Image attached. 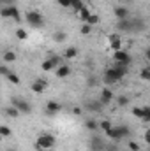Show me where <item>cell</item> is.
<instances>
[{
	"label": "cell",
	"instance_id": "836d02e7",
	"mask_svg": "<svg viewBox=\"0 0 150 151\" xmlns=\"http://www.w3.org/2000/svg\"><path fill=\"white\" fill-rule=\"evenodd\" d=\"M127 148L131 151H140L141 148H140V144L136 142V141H127Z\"/></svg>",
	"mask_w": 150,
	"mask_h": 151
},
{
	"label": "cell",
	"instance_id": "ba28073f",
	"mask_svg": "<svg viewBox=\"0 0 150 151\" xmlns=\"http://www.w3.org/2000/svg\"><path fill=\"white\" fill-rule=\"evenodd\" d=\"M113 14H115L117 19H127V18H131V12H129V9L125 5H117L113 9Z\"/></svg>",
	"mask_w": 150,
	"mask_h": 151
},
{
	"label": "cell",
	"instance_id": "74e56055",
	"mask_svg": "<svg viewBox=\"0 0 150 151\" xmlns=\"http://www.w3.org/2000/svg\"><path fill=\"white\" fill-rule=\"evenodd\" d=\"M9 72H11V70L7 69V63H2V67H0V74L4 76V77H5V76L9 74Z\"/></svg>",
	"mask_w": 150,
	"mask_h": 151
},
{
	"label": "cell",
	"instance_id": "7bdbcfd3",
	"mask_svg": "<svg viewBox=\"0 0 150 151\" xmlns=\"http://www.w3.org/2000/svg\"><path fill=\"white\" fill-rule=\"evenodd\" d=\"M145 58L150 62V47H147V49H145Z\"/></svg>",
	"mask_w": 150,
	"mask_h": 151
},
{
	"label": "cell",
	"instance_id": "d6a6232c",
	"mask_svg": "<svg viewBox=\"0 0 150 151\" xmlns=\"http://www.w3.org/2000/svg\"><path fill=\"white\" fill-rule=\"evenodd\" d=\"M117 104H118V106H122V107H124V106H127V104H129V97H127V95H120V97L117 99Z\"/></svg>",
	"mask_w": 150,
	"mask_h": 151
},
{
	"label": "cell",
	"instance_id": "2e32d148",
	"mask_svg": "<svg viewBox=\"0 0 150 151\" xmlns=\"http://www.w3.org/2000/svg\"><path fill=\"white\" fill-rule=\"evenodd\" d=\"M66 60H73V58H76L78 56V47L76 46H71V47H67L66 51H64V55H62Z\"/></svg>",
	"mask_w": 150,
	"mask_h": 151
},
{
	"label": "cell",
	"instance_id": "bcb514c9",
	"mask_svg": "<svg viewBox=\"0 0 150 151\" xmlns=\"http://www.w3.org/2000/svg\"><path fill=\"white\" fill-rule=\"evenodd\" d=\"M149 70H150V63H149Z\"/></svg>",
	"mask_w": 150,
	"mask_h": 151
},
{
	"label": "cell",
	"instance_id": "4dcf8cb0",
	"mask_svg": "<svg viewBox=\"0 0 150 151\" xmlns=\"http://www.w3.org/2000/svg\"><path fill=\"white\" fill-rule=\"evenodd\" d=\"M99 21H101V18H99V14H92V16L88 18V21H87V23L94 27V25H99Z\"/></svg>",
	"mask_w": 150,
	"mask_h": 151
},
{
	"label": "cell",
	"instance_id": "8fae6325",
	"mask_svg": "<svg viewBox=\"0 0 150 151\" xmlns=\"http://www.w3.org/2000/svg\"><path fill=\"white\" fill-rule=\"evenodd\" d=\"M60 109H62V104H58V102H55V100H50V102H46V113L50 114V116H53V114L60 113Z\"/></svg>",
	"mask_w": 150,
	"mask_h": 151
},
{
	"label": "cell",
	"instance_id": "f546056e",
	"mask_svg": "<svg viewBox=\"0 0 150 151\" xmlns=\"http://www.w3.org/2000/svg\"><path fill=\"white\" fill-rule=\"evenodd\" d=\"M140 77H141L143 81H150V70H149V67H145V69H141V70H140Z\"/></svg>",
	"mask_w": 150,
	"mask_h": 151
},
{
	"label": "cell",
	"instance_id": "ee69618b",
	"mask_svg": "<svg viewBox=\"0 0 150 151\" xmlns=\"http://www.w3.org/2000/svg\"><path fill=\"white\" fill-rule=\"evenodd\" d=\"M73 113H74V114H78V116H79V114H81V109H79V107H74V109H73Z\"/></svg>",
	"mask_w": 150,
	"mask_h": 151
},
{
	"label": "cell",
	"instance_id": "52a82bcc",
	"mask_svg": "<svg viewBox=\"0 0 150 151\" xmlns=\"http://www.w3.org/2000/svg\"><path fill=\"white\" fill-rule=\"evenodd\" d=\"M113 99H115V95H113V90H110V88H103V90H101L99 102H101L103 106H108V104H111Z\"/></svg>",
	"mask_w": 150,
	"mask_h": 151
},
{
	"label": "cell",
	"instance_id": "7dc6e473",
	"mask_svg": "<svg viewBox=\"0 0 150 151\" xmlns=\"http://www.w3.org/2000/svg\"><path fill=\"white\" fill-rule=\"evenodd\" d=\"M7 151H14V150H7Z\"/></svg>",
	"mask_w": 150,
	"mask_h": 151
},
{
	"label": "cell",
	"instance_id": "ffe728a7",
	"mask_svg": "<svg viewBox=\"0 0 150 151\" xmlns=\"http://www.w3.org/2000/svg\"><path fill=\"white\" fill-rule=\"evenodd\" d=\"M85 128H88L90 132H95V130H99V123L95 119H87L85 121Z\"/></svg>",
	"mask_w": 150,
	"mask_h": 151
},
{
	"label": "cell",
	"instance_id": "d590c367",
	"mask_svg": "<svg viewBox=\"0 0 150 151\" xmlns=\"http://www.w3.org/2000/svg\"><path fill=\"white\" fill-rule=\"evenodd\" d=\"M141 121H147V123L150 121V107L149 106L143 107V118H141Z\"/></svg>",
	"mask_w": 150,
	"mask_h": 151
},
{
	"label": "cell",
	"instance_id": "e575fe53",
	"mask_svg": "<svg viewBox=\"0 0 150 151\" xmlns=\"http://www.w3.org/2000/svg\"><path fill=\"white\" fill-rule=\"evenodd\" d=\"M133 116L138 118V119H141L143 118V107H133Z\"/></svg>",
	"mask_w": 150,
	"mask_h": 151
},
{
	"label": "cell",
	"instance_id": "30bf717a",
	"mask_svg": "<svg viewBox=\"0 0 150 151\" xmlns=\"http://www.w3.org/2000/svg\"><path fill=\"white\" fill-rule=\"evenodd\" d=\"M108 40H110V47H111L113 53L122 49V40H120V35H117V34H111V35L108 37Z\"/></svg>",
	"mask_w": 150,
	"mask_h": 151
},
{
	"label": "cell",
	"instance_id": "6da1fadb",
	"mask_svg": "<svg viewBox=\"0 0 150 151\" xmlns=\"http://www.w3.org/2000/svg\"><path fill=\"white\" fill-rule=\"evenodd\" d=\"M55 144H57V139H55V135H51V134H41L37 137V141H36V151H51L55 148Z\"/></svg>",
	"mask_w": 150,
	"mask_h": 151
},
{
	"label": "cell",
	"instance_id": "5b68a950",
	"mask_svg": "<svg viewBox=\"0 0 150 151\" xmlns=\"http://www.w3.org/2000/svg\"><path fill=\"white\" fill-rule=\"evenodd\" d=\"M106 142L99 137V135H94L90 139V151H106Z\"/></svg>",
	"mask_w": 150,
	"mask_h": 151
},
{
	"label": "cell",
	"instance_id": "7402d4cb",
	"mask_svg": "<svg viewBox=\"0 0 150 151\" xmlns=\"http://www.w3.org/2000/svg\"><path fill=\"white\" fill-rule=\"evenodd\" d=\"M78 14H79V18H81V21H83V23H87V21H88V18L92 16V14H90V11H88L87 7H83Z\"/></svg>",
	"mask_w": 150,
	"mask_h": 151
},
{
	"label": "cell",
	"instance_id": "9a60e30c",
	"mask_svg": "<svg viewBox=\"0 0 150 151\" xmlns=\"http://www.w3.org/2000/svg\"><path fill=\"white\" fill-rule=\"evenodd\" d=\"M104 134H106L111 141H115V142H117V141H122V135H120V132H118L117 127H111V128H110L108 132H104Z\"/></svg>",
	"mask_w": 150,
	"mask_h": 151
},
{
	"label": "cell",
	"instance_id": "c3c4849f",
	"mask_svg": "<svg viewBox=\"0 0 150 151\" xmlns=\"http://www.w3.org/2000/svg\"><path fill=\"white\" fill-rule=\"evenodd\" d=\"M149 2H150V0H149Z\"/></svg>",
	"mask_w": 150,
	"mask_h": 151
},
{
	"label": "cell",
	"instance_id": "484cf974",
	"mask_svg": "<svg viewBox=\"0 0 150 151\" xmlns=\"http://www.w3.org/2000/svg\"><path fill=\"white\" fill-rule=\"evenodd\" d=\"M5 79L9 83H12V84H20V77L16 76V72H9V74L5 76Z\"/></svg>",
	"mask_w": 150,
	"mask_h": 151
},
{
	"label": "cell",
	"instance_id": "7a4b0ae2",
	"mask_svg": "<svg viewBox=\"0 0 150 151\" xmlns=\"http://www.w3.org/2000/svg\"><path fill=\"white\" fill-rule=\"evenodd\" d=\"M25 21H27L32 28H41V27H44V18H42V14L37 12V11H28V12L25 14Z\"/></svg>",
	"mask_w": 150,
	"mask_h": 151
},
{
	"label": "cell",
	"instance_id": "f6af8a7d",
	"mask_svg": "<svg viewBox=\"0 0 150 151\" xmlns=\"http://www.w3.org/2000/svg\"><path fill=\"white\" fill-rule=\"evenodd\" d=\"M120 2H124V4H127V2H133V0H120Z\"/></svg>",
	"mask_w": 150,
	"mask_h": 151
},
{
	"label": "cell",
	"instance_id": "60d3db41",
	"mask_svg": "<svg viewBox=\"0 0 150 151\" xmlns=\"http://www.w3.org/2000/svg\"><path fill=\"white\" fill-rule=\"evenodd\" d=\"M0 2H2V5H14L16 0H0Z\"/></svg>",
	"mask_w": 150,
	"mask_h": 151
},
{
	"label": "cell",
	"instance_id": "ab89813d",
	"mask_svg": "<svg viewBox=\"0 0 150 151\" xmlns=\"http://www.w3.org/2000/svg\"><path fill=\"white\" fill-rule=\"evenodd\" d=\"M143 139H145V142H147V144L150 146V128L147 130V132H145V135H143Z\"/></svg>",
	"mask_w": 150,
	"mask_h": 151
},
{
	"label": "cell",
	"instance_id": "b9f144b4",
	"mask_svg": "<svg viewBox=\"0 0 150 151\" xmlns=\"http://www.w3.org/2000/svg\"><path fill=\"white\" fill-rule=\"evenodd\" d=\"M106 151H118V148H117L115 144H108V146H106Z\"/></svg>",
	"mask_w": 150,
	"mask_h": 151
},
{
	"label": "cell",
	"instance_id": "5bb4252c",
	"mask_svg": "<svg viewBox=\"0 0 150 151\" xmlns=\"http://www.w3.org/2000/svg\"><path fill=\"white\" fill-rule=\"evenodd\" d=\"M16 53L14 51H4V55H2V62L4 63H14L16 62Z\"/></svg>",
	"mask_w": 150,
	"mask_h": 151
},
{
	"label": "cell",
	"instance_id": "d4e9b609",
	"mask_svg": "<svg viewBox=\"0 0 150 151\" xmlns=\"http://www.w3.org/2000/svg\"><path fill=\"white\" fill-rule=\"evenodd\" d=\"M41 69H42V72H50V70H53V69H55V65H53L50 60H44V62L41 63Z\"/></svg>",
	"mask_w": 150,
	"mask_h": 151
},
{
	"label": "cell",
	"instance_id": "ac0fdd59",
	"mask_svg": "<svg viewBox=\"0 0 150 151\" xmlns=\"http://www.w3.org/2000/svg\"><path fill=\"white\" fill-rule=\"evenodd\" d=\"M9 11H11V19H14L16 23H20L21 21V14H20L18 7L16 5H9Z\"/></svg>",
	"mask_w": 150,
	"mask_h": 151
},
{
	"label": "cell",
	"instance_id": "44dd1931",
	"mask_svg": "<svg viewBox=\"0 0 150 151\" xmlns=\"http://www.w3.org/2000/svg\"><path fill=\"white\" fill-rule=\"evenodd\" d=\"M117 128H118V132H120L122 139H125V137H129V135H131V128H129L127 125H118Z\"/></svg>",
	"mask_w": 150,
	"mask_h": 151
},
{
	"label": "cell",
	"instance_id": "1f68e13d",
	"mask_svg": "<svg viewBox=\"0 0 150 151\" xmlns=\"http://www.w3.org/2000/svg\"><path fill=\"white\" fill-rule=\"evenodd\" d=\"M79 32H81L83 35H88V34L92 32V25H88V23H83V25H81V28H79Z\"/></svg>",
	"mask_w": 150,
	"mask_h": 151
},
{
	"label": "cell",
	"instance_id": "4316f807",
	"mask_svg": "<svg viewBox=\"0 0 150 151\" xmlns=\"http://www.w3.org/2000/svg\"><path fill=\"white\" fill-rule=\"evenodd\" d=\"M66 39H67L66 32H55V35H53V40L55 42H64Z\"/></svg>",
	"mask_w": 150,
	"mask_h": 151
},
{
	"label": "cell",
	"instance_id": "7c38bea8",
	"mask_svg": "<svg viewBox=\"0 0 150 151\" xmlns=\"http://www.w3.org/2000/svg\"><path fill=\"white\" fill-rule=\"evenodd\" d=\"M55 74H57L58 79H66L67 76H71V67H69V65H66V63H62L60 67H57V69H55Z\"/></svg>",
	"mask_w": 150,
	"mask_h": 151
},
{
	"label": "cell",
	"instance_id": "9c48e42d",
	"mask_svg": "<svg viewBox=\"0 0 150 151\" xmlns=\"http://www.w3.org/2000/svg\"><path fill=\"white\" fill-rule=\"evenodd\" d=\"M46 88H48V83H46L44 79H36V81L32 83V86H30V90H32L34 93H44Z\"/></svg>",
	"mask_w": 150,
	"mask_h": 151
},
{
	"label": "cell",
	"instance_id": "f35d334b",
	"mask_svg": "<svg viewBox=\"0 0 150 151\" xmlns=\"http://www.w3.org/2000/svg\"><path fill=\"white\" fill-rule=\"evenodd\" d=\"M95 84H97V79H95L94 76H90V77H88V86H95Z\"/></svg>",
	"mask_w": 150,
	"mask_h": 151
},
{
	"label": "cell",
	"instance_id": "8992f818",
	"mask_svg": "<svg viewBox=\"0 0 150 151\" xmlns=\"http://www.w3.org/2000/svg\"><path fill=\"white\" fill-rule=\"evenodd\" d=\"M117 28H118L120 32L133 34V32H134V28H133V19H131V18H127V19H118V21H117Z\"/></svg>",
	"mask_w": 150,
	"mask_h": 151
},
{
	"label": "cell",
	"instance_id": "8d00e7d4",
	"mask_svg": "<svg viewBox=\"0 0 150 151\" xmlns=\"http://www.w3.org/2000/svg\"><path fill=\"white\" fill-rule=\"evenodd\" d=\"M58 2V5H62V7H73V2L74 0H57Z\"/></svg>",
	"mask_w": 150,
	"mask_h": 151
},
{
	"label": "cell",
	"instance_id": "83f0119b",
	"mask_svg": "<svg viewBox=\"0 0 150 151\" xmlns=\"http://www.w3.org/2000/svg\"><path fill=\"white\" fill-rule=\"evenodd\" d=\"M0 16H2L4 19H9V18H11V11H9V5H4V7L0 9Z\"/></svg>",
	"mask_w": 150,
	"mask_h": 151
},
{
	"label": "cell",
	"instance_id": "4fadbf2b",
	"mask_svg": "<svg viewBox=\"0 0 150 151\" xmlns=\"http://www.w3.org/2000/svg\"><path fill=\"white\" fill-rule=\"evenodd\" d=\"M85 107L88 109V111H94V113H99V111H103V104L99 102V100H90V102H87L85 104Z\"/></svg>",
	"mask_w": 150,
	"mask_h": 151
},
{
	"label": "cell",
	"instance_id": "f1b7e54d",
	"mask_svg": "<svg viewBox=\"0 0 150 151\" xmlns=\"http://www.w3.org/2000/svg\"><path fill=\"white\" fill-rule=\"evenodd\" d=\"M11 134H12V130H11L7 125H2V127H0V135H2V137H9Z\"/></svg>",
	"mask_w": 150,
	"mask_h": 151
},
{
	"label": "cell",
	"instance_id": "cb8c5ba5",
	"mask_svg": "<svg viewBox=\"0 0 150 151\" xmlns=\"http://www.w3.org/2000/svg\"><path fill=\"white\" fill-rule=\"evenodd\" d=\"M14 35H16V39H20V40H27V39H28V32L23 30V28H18V30L14 32Z\"/></svg>",
	"mask_w": 150,
	"mask_h": 151
},
{
	"label": "cell",
	"instance_id": "277c9868",
	"mask_svg": "<svg viewBox=\"0 0 150 151\" xmlns=\"http://www.w3.org/2000/svg\"><path fill=\"white\" fill-rule=\"evenodd\" d=\"M113 62H118V63L129 65V63L133 62V58H131V55H129L127 51L120 49V51H115V53H113Z\"/></svg>",
	"mask_w": 150,
	"mask_h": 151
},
{
	"label": "cell",
	"instance_id": "3957f363",
	"mask_svg": "<svg viewBox=\"0 0 150 151\" xmlns=\"http://www.w3.org/2000/svg\"><path fill=\"white\" fill-rule=\"evenodd\" d=\"M11 106H14L16 109H20V113H21V114H30V113H32V106H30L27 100H23V99L14 97V99L11 100Z\"/></svg>",
	"mask_w": 150,
	"mask_h": 151
},
{
	"label": "cell",
	"instance_id": "603a6c76",
	"mask_svg": "<svg viewBox=\"0 0 150 151\" xmlns=\"http://www.w3.org/2000/svg\"><path fill=\"white\" fill-rule=\"evenodd\" d=\"M111 127L113 125H111L110 119H103V121H99V130H103V132H108Z\"/></svg>",
	"mask_w": 150,
	"mask_h": 151
},
{
	"label": "cell",
	"instance_id": "d6986e66",
	"mask_svg": "<svg viewBox=\"0 0 150 151\" xmlns=\"http://www.w3.org/2000/svg\"><path fill=\"white\" fill-rule=\"evenodd\" d=\"M133 28H134V32L145 30V23L141 21V18H134V19H133Z\"/></svg>",
	"mask_w": 150,
	"mask_h": 151
},
{
	"label": "cell",
	"instance_id": "e0dca14e",
	"mask_svg": "<svg viewBox=\"0 0 150 151\" xmlns=\"http://www.w3.org/2000/svg\"><path fill=\"white\" fill-rule=\"evenodd\" d=\"M4 114L14 119V118H18V116H20L21 113H20V109H16L14 106H9V107H5V109H4Z\"/></svg>",
	"mask_w": 150,
	"mask_h": 151
}]
</instances>
